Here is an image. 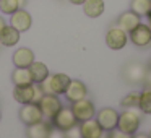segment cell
Wrapping results in <instances>:
<instances>
[{"label": "cell", "mask_w": 151, "mask_h": 138, "mask_svg": "<svg viewBox=\"0 0 151 138\" xmlns=\"http://www.w3.org/2000/svg\"><path fill=\"white\" fill-rule=\"evenodd\" d=\"M148 26H150V29H151V15H148Z\"/></svg>", "instance_id": "d6a6232c"}, {"label": "cell", "mask_w": 151, "mask_h": 138, "mask_svg": "<svg viewBox=\"0 0 151 138\" xmlns=\"http://www.w3.org/2000/svg\"><path fill=\"white\" fill-rule=\"evenodd\" d=\"M130 10L140 17H148L150 13V0H130Z\"/></svg>", "instance_id": "7402d4cb"}, {"label": "cell", "mask_w": 151, "mask_h": 138, "mask_svg": "<svg viewBox=\"0 0 151 138\" xmlns=\"http://www.w3.org/2000/svg\"><path fill=\"white\" fill-rule=\"evenodd\" d=\"M140 23H141V17L137 15L135 12H132V10L124 12V13L117 18V26H120L122 29L127 31V33H130L132 29H135Z\"/></svg>", "instance_id": "2e32d148"}, {"label": "cell", "mask_w": 151, "mask_h": 138, "mask_svg": "<svg viewBox=\"0 0 151 138\" xmlns=\"http://www.w3.org/2000/svg\"><path fill=\"white\" fill-rule=\"evenodd\" d=\"M52 130V125L49 120H41L33 125H26V137L28 138H49V133Z\"/></svg>", "instance_id": "7c38bea8"}, {"label": "cell", "mask_w": 151, "mask_h": 138, "mask_svg": "<svg viewBox=\"0 0 151 138\" xmlns=\"http://www.w3.org/2000/svg\"><path fill=\"white\" fill-rule=\"evenodd\" d=\"M49 122H50V125H52L54 128H59V130H62V132H67L68 128L78 125V120H76V117L73 115L72 109L63 107V106L60 107V111L57 112Z\"/></svg>", "instance_id": "3957f363"}, {"label": "cell", "mask_w": 151, "mask_h": 138, "mask_svg": "<svg viewBox=\"0 0 151 138\" xmlns=\"http://www.w3.org/2000/svg\"><path fill=\"white\" fill-rule=\"evenodd\" d=\"M31 24H33V18L24 8H18L17 12H13L10 15V26H13L20 33L28 31L31 28Z\"/></svg>", "instance_id": "8fae6325"}, {"label": "cell", "mask_w": 151, "mask_h": 138, "mask_svg": "<svg viewBox=\"0 0 151 138\" xmlns=\"http://www.w3.org/2000/svg\"><path fill=\"white\" fill-rule=\"evenodd\" d=\"M12 81H13L15 86L33 83V76H31L29 67H15L13 73H12Z\"/></svg>", "instance_id": "44dd1931"}, {"label": "cell", "mask_w": 151, "mask_h": 138, "mask_svg": "<svg viewBox=\"0 0 151 138\" xmlns=\"http://www.w3.org/2000/svg\"><path fill=\"white\" fill-rule=\"evenodd\" d=\"M128 34H130V41L133 46L140 47V49H146L148 46H151V29L148 24L140 23Z\"/></svg>", "instance_id": "9c48e42d"}, {"label": "cell", "mask_w": 151, "mask_h": 138, "mask_svg": "<svg viewBox=\"0 0 151 138\" xmlns=\"http://www.w3.org/2000/svg\"><path fill=\"white\" fill-rule=\"evenodd\" d=\"M81 7H83L85 15L89 18H99L106 10L104 0H85V4Z\"/></svg>", "instance_id": "d6986e66"}, {"label": "cell", "mask_w": 151, "mask_h": 138, "mask_svg": "<svg viewBox=\"0 0 151 138\" xmlns=\"http://www.w3.org/2000/svg\"><path fill=\"white\" fill-rule=\"evenodd\" d=\"M20 120L23 122L24 125H33L36 122H41L44 119L42 111H41L39 104L37 102H28V104H21L20 109Z\"/></svg>", "instance_id": "8992f818"}, {"label": "cell", "mask_w": 151, "mask_h": 138, "mask_svg": "<svg viewBox=\"0 0 151 138\" xmlns=\"http://www.w3.org/2000/svg\"><path fill=\"white\" fill-rule=\"evenodd\" d=\"M49 138H65V132L52 127V130H50V133H49Z\"/></svg>", "instance_id": "83f0119b"}, {"label": "cell", "mask_w": 151, "mask_h": 138, "mask_svg": "<svg viewBox=\"0 0 151 138\" xmlns=\"http://www.w3.org/2000/svg\"><path fill=\"white\" fill-rule=\"evenodd\" d=\"M128 42V33L124 31L120 26H111L106 33V44H107L109 49L112 50H120L127 46Z\"/></svg>", "instance_id": "277c9868"}, {"label": "cell", "mask_w": 151, "mask_h": 138, "mask_svg": "<svg viewBox=\"0 0 151 138\" xmlns=\"http://www.w3.org/2000/svg\"><path fill=\"white\" fill-rule=\"evenodd\" d=\"M148 15H151V0H150V13H148Z\"/></svg>", "instance_id": "836d02e7"}, {"label": "cell", "mask_w": 151, "mask_h": 138, "mask_svg": "<svg viewBox=\"0 0 151 138\" xmlns=\"http://www.w3.org/2000/svg\"><path fill=\"white\" fill-rule=\"evenodd\" d=\"M29 72H31V76H33V83H39V85L50 75V72H49L46 63L36 62V60L29 65Z\"/></svg>", "instance_id": "ffe728a7"}, {"label": "cell", "mask_w": 151, "mask_h": 138, "mask_svg": "<svg viewBox=\"0 0 151 138\" xmlns=\"http://www.w3.org/2000/svg\"><path fill=\"white\" fill-rule=\"evenodd\" d=\"M141 124V117L135 109H127V111L119 114V120H117V128L125 133H137Z\"/></svg>", "instance_id": "7a4b0ae2"}, {"label": "cell", "mask_w": 151, "mask_h": 138, "mask_svg": "<svg viewBox=\"0 0 151 138\" xmlns=\"http://www.w3.org/2000/svg\"><path fill=\"white\" fill-rule=\"evenodd\" d=\"M107 138H132L130 133H125V132L119 130V128H114V130L107 132Z\"/></svg>", "instance_id": "484cf974"}, {"label": "cell", "mask_w": 151, "mask_h": 138, "mask_svg": "<svg viewBox=\"0 0 151 138\" xmlns=\"http://www.w3.org/2000/svg\"><path fill=\"white\" fill-rule=\"evenodd\" d=\"M148 137H150V138H151V130H150V133H148Z\"/></svg>", "instance_id": "e575fe53"}, {"label": "cell", "mask_w": 151, "mask_h": 138, "mask_svg": "<svg viewBox=\"0 0 151 138\" xmlns=\"http://www.w3.org/2000/svg\"><path fill=\"white\" fill-rule=\"evenodd\" d=\"M143 83L146 85V88H148V89H151V68H148V70H146V75H145Z\"/></svg>", "instance_id": "f1b7e54d"}, {"label": "cell", "mask_w": 151, "mask_h": 138, "mask_svg": "<svg viewBox=\"0 0 151 138\" xmlns=\"http://www.w3.org/2000/svg\"><path fill=\"white\" fill-rule=\"evenodd\" d=\"M132 138H150V137L145 135V133H133V135H132Z\"/></svg>", "instance_id": "f546056e"}, {"label": "cell", "mask_w": 151, "mask_h": 138, "mask_svg": "<svg viewBox=\"0 0 151 138\" xmlns=\"http://www.w3.org/2000/svg\"><path fill=\"white\" fill-rule=\"evenodd\" d=\"M148 68H151V62H150V67H148Z\"/></svg>", "instance_id": "8d00e7d4"}, {"label": "cell", "mask_w": 151, "mask_h": 138, "mask_svg": "<svg viewBox=\"0 0 151 138\" xmlns=\"http://www.w3.org/2000/svg\"><path fill=\"white\" fill-rule=\"evenodd\" d=\"M20 31L15 29L13 26H10V24H7V26L4 28V29L0 31V44L5 47H13L17 46L18 42H20Z\"/></svg>", "instance_id": "ac0fdd59"}, {"label": "cell", "mask_w": 151, "mask_h": 138, "mask_svg": "<svg viewBox=\"0 0 151 138\" xmlns=\"http://www.w3.org/2000/svg\"><path fill=\"white\" fill-rule=\"evenodd\" d=\"M20 7V2L18 0H0V12L4 15H8L10 17L13 12H17Z\"/></svg>", "instance_id": "d4e9b609"}, {"label": "cell", "mask_w": 151, "mask_h": 138, "mask_svg": "<svg viewBox=\"0 0 151 138\" xmlns=\"http://www.w3.org/2000/svg\"><path fill=\"white\" fill-rule=\"evenodd\" d=\"M138 99H140V93L132 91L120 101V106L125 107V109H137L138 107Z\"/></svg>", "instance_id": "cb8c5ba5"}, {"label": "cell", "mask_w": 151, "mask_h": 138, "mask_svg": "<svg viewBox=\"0 0 151 138\" xmlns=\"http://www.w3.org/2000/svg\"><path fill=\"white\" fill-rule=\"evenodd\" d=\"M5 26H7V23H5V20H4V18L0 17V31L4 29V28H5Z\"/></svg>", "instance_id": "1f68e13d"}, {"label": "cell", "mask_w": 151, "mask_h": 138, "mask_svg": "<svg viewBox=\"0 0 151 138\" xmlns=\"http://www.w3.org/2000/svg\"><path fill=\"white\" fill-rule=\"evenodd\" d=\"M0 120H2V112H0Z\"/></svg>", "instance_id": "d590c367"}, {"label": "cell", "mask_w": 151, "mask_h": 138, "mask_svg": "<svg viewBox=\"0 0 151 138\" xmlns=\"http://www.w3.org/2000/svg\"><path fill=\"white\" fill-rule=\"evenodd\" d=\"M86 94H88V89H86V85L80 80H72L65 91V96L70 102L80 101V99H85Z\"/></svg>", "instance_id": "5bb4252c"}, {"label": "cell", "mask_w": 151, "mask_h": 138, "mask_svg": "<svg viewBox=\"0 0 151 138\" xmlns=\"http://www.w3.org/2000/svg\"><path fill=\"white\" fill-rule=\"evenodd\" d=\"M65 138H81V132H80V125H75V127L68 128L65 132Z\"/></svg>", "instance_id": "4316f807"}, {"label": "cell", "mask_w": 151, "mask_h": 138, "mask_svg": "<svg viewBox=\"0 0 151 138\" xmlns=\"http://www.w3.org/2000/svg\"><path fill=\"white\" fill-rule=\"evenodd\" d=\"M12 60L15 67H29L34 62V52L28 47H20L13 52Z\"/></svg>", "instance_id": "e0dca14e"}, {"label": "cell", "mask_w": 151, "mask_h": 138, "mask_svg": "<svg viewBox=\"0 0 151 138\" xmlns=\"http://www.w3.org/2000/svg\"><path fill=\"white\" fill-rule=\"evenodd\" d=\"M96 120L101 125L104 132H111L117 128V120H119V112L112 107H102L101 111L96 112Z\"/></svg>", "instance_id": "52a82bcc"}, {"label": "cell", "mask_w": 151, "mask_h": 138, "mask_svg": "<svg viewBox=\"0 0 151 138\" xmlns=\"http://www.w3.org/2000/svg\"><path fill=\"white\" fill-rule=\"evenodd\" d=\"M80 132H81V138H102L104 135V130L101 128L96 119L80 122Z\"/></svg>", "instance_id": "4fadbf2b"}, {"label": "cell", "mask_w": 151, "mask_h": 138, "mask_svg": "<svg viewBox=\"0 0 151 138\" xmlns=\"http://www.w3.org/2000/svg\"><path fill=\"white\" fill-rule=\"evenodd\" d=\"M13 99L20 104H28L34 101V83L18 85L13 88Z\"/></svg>", "instance_id": "9a60e30c"}, {"label": "cell", "mask_w": 151, "mask_h": 138, "mask_svg": "<svg viewBox=\"0 0 151 138\" xmlns=\"http://www.w3.org/2000/svg\"><path fill=\"white\" fill-rule=\"evenodd\" d=\"M70 109H72L73 115L76 117L78 124L80 122H85V120H89V119H94V115H96V107L93 104V101H89L86 98L72 102V107Z\"/></svg>", "instance_id": "5b68a950"}, {"label": "cell", "mask_w": 151, "mask_h": 138, "mask_svg": "<svg viewBox=\"0 0 151 138\" xmlns=\"http://www.w3.org/2000/svg\"><path fill=\"white\" fill-rule=\"evenodd\" d=\"M70 81H72V78H70L68 75H65V73H54V75L47 76V78L41 83V86H42L44 93H47V94L60 96V94H65Z\"/></svg>", "instance_id": "6da1fadb"}, {"label": "cell", "mask_w": 151, "mask_h": 138, "mask_svg": "<svg viewBox=\"0 0 151 138\" xmlns=\"http://www.w3.org/2000/svg\"><path fill=\"white\" fill-rule=\"evenodd\" d=\"M70 4H73V5H83L85 4V0H68Z\"/></svg>", "instance_id": "4dcf8cb0"}, {"label": "cell", "mask_w": 151, "mask_h": 138, "mask_svg": "<svg viewBox=\"0 0 151 138\" xmlns=\"http://www.w3.org/2000/svg\"><path fill=\"white\" fill-rule=\"evenodd\" d=\"M138 109L143 114L151 115V89H145L140 93V99H138Z\"/></svg>", "instance_id": "603a6c76"}, {"label": "cell", "mask_w": 151, "mask_h": 138, "mask_svg": "<svg viewBox=\"0 0 151 138\" xmlns=\"http://www.w3.org/2000/svg\"><path fill=\"white\" fill-rule=\"evenodd\" d=\"M146 67L141 65L138 62H130L127 67L124 68V78L127 83H132V85H140L143 83L145 75H146Z\"/></svg>", "instance_id": "30bf717a"}, {"label": "cell", "mask_w": 151, "mask_h": 138, "mask_svg": "<svg viewBox=\"0 0 151 138\" xmlns=\"http://www.w3.org/2000/svg\"><path fill=\"white\" fill-rule=\"evenodd\" d=\"M37 104H39L41 111H42V115L47 120H50V119L60 111V107H62V102H60L59 96L57 94H47V93L37 101Z\"/></svg>", "instance_id": "ba28073f"}]
</instances>
